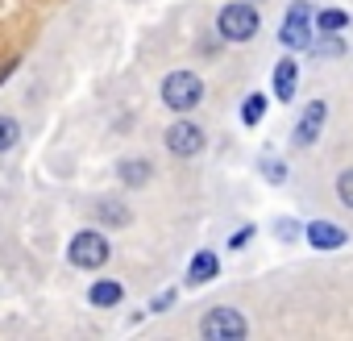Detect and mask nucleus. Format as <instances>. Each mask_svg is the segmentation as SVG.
Instances as JSON below:
<instances>
[{
    "instance_id": "5701e85b",
    "label": "nucleus",
    "mask_w": 353,
    "mask_h": 341,
    "mask_svg": "<svg viewBox=\"0 0 353 341\" xmlns=\"http://www.w3.org/2000/svg\"><path fill=\"white\" fill-rule=\"evenodd\" d=\"M254 5H258V0H254Z\"/></svg>"
},
{
    "instance_id": "a211bd4d",
    "label": "nucleus",
    "mask_w": 353,
    "mask_h": 341,
    "mask_svg": "<svg viewBox=\"0 0 353 341\" xmlns=\"http://www.w3.org/2000/svg\"><path fill=\"white\" fill-rule=\"evenodd\" d=\"M262 170H266V179H270V184H283V179H287V166H283L279 158H270V162H262Z\"/></svg>"
},
{
    "instance_id": "412c9836",
    "label": "nucleus",
    "mask_w": 353,
    "mask_h": 341,
    "mask_svg": "<svg viewBox=\"0 0 353 341\" xmlns=\"http://www.w3.org/2000/svg\"><path fill=\"white\" fill-rule=\"evenodd\" d=\"M274 233H279L283 242H295V237H299V225H295V221H279V225H274Z\"/></svg>"
},
{
    "instance_id": "4be33fe9",
    "label": "nucleus",
    "mask_w": 353,
    "mask_h": 341,
    "mask_svg": "<svg viewBox=\"0 0 353 341\" xmlns=\"http://www.w3.org/2000/svg\"><path fill=\"white\" fill-rule=\"evenodd\" d=\"M13 67H17V59H9L5 67H0V84H5V79H9V71H13Z\"/></svg>"
},
{
    "instance_id": "7ed1b4c3",
    "label": "nucleus",
    "mask_w": 353,
    "mask_h": 341,
    "mask_svg": "<svg viewBox=\"0 0 353 341\" xmlns=\"http://www.w3.org/2000/svg\"><path fill=\"white\" fill-rule=\"evenodd\" d=\"M67 258H71V266H79V271H100V266L112 258V242H108L100 229H79V233L71 237V246H67Z\"/></svg>"
},
{
    "instance_id": "6ab92c4d",
    "label": "nucleus",
    "mask_w": 353,
    "mask_h": 341,
    "mask_svg": "<svg viewBox=\"0 0 353 341\" xmlns=\"http://www.w3.org/2000/svg\"><path fill=\"white\" fill-rule=\"evenodd\" d=\"M174 304V287H166V291H158L154 300H150V312H166Z\"/></svg>"
},
{
    "instance_id": "9b49d317",
    "label": "nucleus",
    "mask_w": 353,
    "mask_h": 341,
    "mask_svg": "<svg viewBox=\"0 0 353 341\" xmlns=\"http://www.w3.org/2000/svg\"><path fill=\"white\" fill-rule=\"evenodd\" d=\"M92 213H96V221H104V225H112V229H125V225L133 221V213L125 208V200H112V196H100Z\"/></svg>"
},
{
    "instance_id": "aec40b11",
    "label": "nucleus",
    "mask_w": 353,
    "mask_h": 341,
    "mask_svg": "<svg viewBox=\"0 0 353 341\" xmlns=\"http://www.w3.org/2000/svg\"><path fill=\"white\" fill-rule=\"evenodd\" d=\"M250 237H254V225H245V229H237V233L229 237V250H245V246H250Z\"/></svg>"
},
{
    "instance_id": "f03ea898",
    "label": "nucleus",
    "mask_w": 353,
    "mask_h": 341,
    "mask_svg": "<svg viewBox=\"0 0 353 341\" xmlns=\"http://www.w3.org/2000/svg\"><path fill=\"white\" fill-rule=\"evenodd\" d=\"M200 100H204V79L196 71H170L162 79V104L166 108L192 113V108H200Z\"/></svg>"
},
{
    "instance_id": "dca6fc26",
    "label": "nucleus",
    "mask_w": 353,
    "mask_h": 341,
    "mask_svg": "<svg viewBox=\"0 0 353 341\" xmlns=\"http://www.w3.org/2000/svg\"><path fill=\"white\" fill-rule=\"evenodd\" d=\"M17 142H21V125H17L13 117H5V113H0V154H9Z\"/></svg>"
},
{
    "instance_id": "9d476101",
    "label": "nucleus",
    "mask_w": 353,
    "mask_h": 341,
    "mask_svg": "<svg viewBox=\"0 0 353 341\" xmlns=\"http://www.w3.org/2000/svg\"><path fill=\"white\" fill-rule=\"evenodd\" d=\"M221 275V262H216V254L212 250H200L192 262H188V287H200V283H212Z\"/></svg>"
},
{
    "instance_id": "20e7f679",
    "label": "nucleus",
    "mask_w": 353,
    "mask_h": 341,
    "mask_svg": "<svg viewBox=\"0 0 353 341\" xmlns=\"http://www.w3.org/2000/svg\"><path fill=\"white\" fill-rule=\"evenodd\" d=\"M245 333H250L245 316H241L237 308H229V304L212 308V312L200 320V337H204V341H241Z\"/></svg>"
},
{
    "instance_id": "0eeeda50",
    "label": "nucleus",
    "mask_w": 353,
    "mask_h": 341,
    "mask_svg": "<svg viewBox=\"0 0 353 341\" xmlns=\"http://www.w3.org/2000/svg\"><path fill=\"white\" fill-rule=\"evenodd\" d=\"M324 117H328V104H324V100L303 104V113H299V121H295V146H299V150L316 146V137H320V129H324Z\"/></svg>"
},
{
    "instance_id": "4468645a",
    "label": "nucleus",
    "mask_w": 353,
    "mask_h": 341,
    "mask_svg": "<svg viewBox=\"0 0 353 341\" xmlns=\"http://www.w3.org/2000/svg\"><path fill=\"white\" fill-rule=\"evenodd\" d=\"M345 26H349V13L345 9H320L316 13V30L320 34H341Z\"/></svg>"
},
{
    "instance_id": "6e6552de",
    "label": "nucleus",
    "mask_w": 353,
    "mask_h": 341,
    "mask_svg": "<svg viewBox=\"0 0 353 341\" xmlns=\"http://www.w3.org/2000/svg\"><path fill=\"white\" fill-rule=\"evenodd\" d=\"M117 179H121L125 188H145V184L154 179V162H150V158H121V162H117Z\"/></svg>"
},
{
    "instance_id": "f8f14e48",
    "label": "nucleus",
    "mask_w": 353,
    "mask_h": 341,
    "mask_svg": "<svg viewBox=\"0 0 353 341\" xmlns=\"http://www.w3.org/2000/svg\"><path fill=\"white\" fill-rule=\"evenodd\" d=\"M295 79H299V63L295 59H279V67H274V96L291 100L295 96Z\"/></svg>"
},
{
    "instance_id": "39448f33",
    "label": "nucleus",
    "mask_w": 353,
    "mask_h": 341,
    "mask_svg": "<svg viewBox=\"0 0 353 341\" xmlns=\"http://www.w3.org/2000/svg\"><path fill=\"white\" fill-rule=\"evenodd\" d=\"M279 42L287 50H307L312 46V5L307 0H295V5L287 9V17L279 26Z\"/></svg>"
},
{
    "instance_id": "1a4fd4ad",
    "label": "nucleus",
    "mask_w": 353,
    "mask_h": 341,
    "mask_svg": "<svg viewBox=\"0 0 353 341\" xmlns=\"http://www.w3.org/2000/svg\"><path fill=\"white\" fill-rule=\"evenodd\" d=\"M303 237H307L316 250H341V246H345V229L332 225V221H312V225L303 229Z\"/></svg>"
},
{
    "instance_id": "f3484780",
    "label": "nucleus",
    "mask_w": 353,
    "mask_h": 341,
    "mask_svg": "<svg viewBox=\"0 0 353 341\" xmlns=\"http://www.w3.org/2000/svg\"><path fill=\"white\" fill-rule=\"evenodd\" d=\"M336 196H341V204H345V208H353V166L336 175Z\"/></svg>"
},
{
    "instance_id": "423d86ee",
    "label": "nucleus",
    "mask_w": 353,
    "mask_h": 341,
    "mask_svg": "<svg viewBox=\"0 0 353 341\" xmlns=\"http://www.w3.org/2000/svg\"><path fill=\"white\" fill-rule=\"evenodd\" d=\"M166 150L174 154V158H196V154H204V129L196 125V121H174L170 129H166Z\"/></svg>"
},
{
    "instance_id": "2eb2a0df",
    "label": "nucleus",
    "mask_w": 353,
    "mask_h": 341,
    "mask_svg": "<svg viewBox=\"0 0 353 341\" xmlns=\"http://www.w3.org/2000/svg\"><path fill=\"white\" fill-rule=\"evenodd\" d=\"M262 117H266V92H250L245 104H241V121L245 125H258Z\"/></svg>"
},
{
    "instance_id": "ddd939ff",
    "label": "nucleus",
    "mask_w": 353,
    "mask_h": 341,
    "mask_svg": "<svg viewBox=\"0 0 353 341\" xmlns=\"http://www.w3.org/2000/svg\"><path fill=\"white\" fill-rule=\"evenodd\" d=\"M88 300H92L96 308H117V304L125 300V287H121V283H112V279H100V283H92V287H88Z\"/></svg>"
},
{
    "instance_id": "f257e3e1",
    "label": "nucleus",
    "mask_w": 353,
    "mask_h": 341,
    "mask_svg": "<svg viewBox=\"0 0 353 341\" xmlns=\"http://www.w3.org/2000/svg\"><path fill=\"white\" fill-rule=\"evenodd\" d=\"M258 26H262V17H258L254 0H233V5H225L216 13V34H221V42H233V46L250 42L258 34Z\"/></svg>"
}]
</instances>
